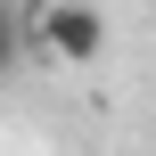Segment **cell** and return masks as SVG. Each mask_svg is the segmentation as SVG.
<instances>
[{
  "label": "cell",
  "instance_id": "obj_2",
  "mask_svg": "<svg viewBox=\"0 0 156 156\" xmlns=\"http://www.w3.org/2000/svg\"><path fill=\"white\" fill-rule=\"evenodd\" d=\"M8 58H16V25H8V8H0V74H8Z\"/></svg>",
  "mask_w": 156,
  "mask_h": 156
},
{
  "label": "cell",
  "instance_id": "obj_1",
  "mask_svg": "<svg viewBox=\"0 0 156 156\" xmlns=\"http://www.w3.org/2000/svg\"><path fill=\"white\" fill-rule=\"evenodd\" d=\"M41 49H49L58 66H99V58H107V16H99V0H49V8H41Z\"/></svg>",
  "mask_w": 156,
  "mask_h": 156
},
{
  "label": "cell",
  "instance_id": "obj_4",
  "mask_svg": "<svg viewBox=\"0 0 156 156\" xmlns=\"http://www.w3.org/2000/svg\"><path fill=\"white\" fill-rule=\"evenodd\" d=\"M0 8H8V0H0Z\"/></svg>",
  "mask_w": 156,
  "mask_h": 156
},
{
  "label": "cell",
  "instance_id": "obj_3",
  "mask_svg": "<svg viewBox=\"0 0 156 156\" xmlns=\"http://www.w3.org/2000/svg\"><path fill=\"white\" fill-rule=\"evenodd\" d=\"M33 8H49V0H33Z\"/></svg>",
  "mask_w": 156,
  "mask_h": 156
}]
</instances>
